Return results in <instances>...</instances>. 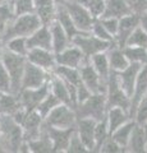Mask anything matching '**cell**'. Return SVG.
<instances>
[{
  "label": "cell",
  "instance_id": "obj_1",
  "mask_svg": "<svg viewBox=\"0 0 147 153\" xmlns=\"http://www.w3.org/2000/svg\"><path fill=\"white\" fill-rule=\"evenodd\" d=\"M25 142L23 128L13 119L12 115L1 114L0 116V144L4 152H18Z\"/></svg>",
  "mask_w": 147,
  "mask_h": 153
},
{
  "label": "cell",
  "instance_id": "obj_2",
  "mask_svg": "<svg viewBox=\"0 0 147 153\" xmlns=\"http://www.w3.org/2000/svg\"><path fill=\"white\" fill-rule=\"evenodd\" d=\"M42 26L41 19L36 13H28L23 16H17L8 26L7 31L3 33L4 41H9L13 37H30Z\"/></svg>",
  "mask_w": 147,
  "mask_h": 153
},
{
  "label": "cell",
  "instance_id": "obj_3",
  "mask_svg": "<svg viewBox=\"0 0 147 153\" xmlns=\"http://www.w3.org/2000/svg\"><path fill=\"white\" fill-rule=\"evenodd\" d=\"M0 60L3 61L4 66L7 68L9 75H10L13 93L18 94L22 88V79L27 64V57L14 54V52L9 51L8 49H4L3 54L0 55Z\"/></svg>",
  "mask_w": 147,
  "mask_h": 153
},
{
  "label": "cell",
  "instance_id": "obj_4",
  "mask_svg": "<svg viewBox=\"0 0 147 153\" xmlns=\"http://www.w3.org/2000/svg\"><path fill=\"white\" fill-rule=\"evenodd\" d=\"M78 119H93L96 121L102 120L107 114L106 94L104 93H92L84 102L77 105L75 107Z\"/></svg>",
  "mask_w": 147,
  "mask_h": 153
},
{
  "label": "cell",
  "instance_id": "obj_5",
  "mask_svg": "<svg viewBox=\"0 0 147 153\" xmlns=\"http://www.w3.org/2000/svg\"><path fill=\"white\" fill-rule=\"evenodd\" d=\"M77 120L78 117L75 108L68 106V105L60 103L45 117V124L54 128L69 129V128H75Z\"/></svg>",
  "mask_w": 147,
  "mask_h": 153
},
{
  "label": "cell",
  "instance_id": "obj_6",
  "mask_svg": "<svg viewBox=\"0 0 147 153\" xmlns=\"http://www.w3.org/2000/svg\"><path fill=\"white\" fill-rule=\"evenodd\" d=\"M106 103H107V110L111 107H123L128 112L131 110V97L122 88L115 71H111L107 80Z\"/></svg>",
  "mask_w": 147,
  "mask_h": 153
},
{
  "label": "cell",
  "instance_id": "obj_7",
  "mask_svg": "<svg viewBox=\"0 0 147 153\" xmlns=\"http://www.w3.org/2000/svg\"><path fill=\"white\" fill-rule=\"evenodd\" d=\"M65 7V9L68 10V13L70 14L73 22L75 23V26L82 32H91L92 26L95 21H96V17L90 12V9L83 5L82 3L77 1V0H68L65 4H63Z\"/></svg>",
  "mask_w": 147,
  "mask_h": 153
},
{
  "label": "cell",
  "instance_id": "obj_8",
  "mask_svg": "<svg viewBox=\"0 0 147 153\" xmlns=\"http://www.w3.org/2000/svg\"><path fill=\"white\" fill-rule=\"evenodd\" d=\"M72 44L75 45L77 47H79L83 54L90 59L91 56L98 54V52L109 51L114 46L115 42L104 41L90 32V33H86V35H81V36L74 37Z\"/></svg>",
  "mask_w": 147,
  "mask_h": 153
},
{
  "label": "cell",
  "instance_id": "obj_9",
  "mask_svg": "<svg viewBox=\"0 0 147 153\" xmlns=\"http://www.w3.org/2000/svg\"><path fill=\"white\" fill-rule=\"evenodd\" d=\"M51 76H53V73H51V71H47V70L42 69L40 66L32 64L27 60L25 74H23V79H22L21 91L42 87V85L46 84L47 82H50Z\"/></svg>",
  "mask_w": 147,
  "mask_h": 153
},
{
  "label": "cell",
  "instance_id": "obj_10",
  "mask_svg": "<svg viewBox=\"0 0 147 153\" xmlns=\"http://www.w3.org/2000/svg\"><path fill=\"white\" fill-rule=\"evenodd\" d=\"M81 71V79L83 84L91 91L92 93H104L106 94L107 91V83L104 80L100 74L96 71V69L92 66L91 61H87L84 65L79 68Z\"/></svg>",
  "mask_w": 147,
  "mask_h": 153
},
{
  "label": "cell",
  "instance_id": "obj_11",
  "mask_svg": "<svg viewBox=\"0 0 147 153\" xmlns=\"http://www.w3.org/2000/svg\"><path fill=\"white\" fill-rule=\"evenodd\" d=\"M56 55V65L69 66V68H81L90 60L82 52V50L75 45H69L67 49L58 52Z\"/></svg>",
  "mask_w": 147,
  "mask_h": 153
},
{
  "label": "cell",
  "instance_id": "obj_12",
  "mask_svg": "<svg viewBox=\"0 0 147 153\" xmlns=\"http://www.w3.org/2000/svg\"><path fill=\"white\" fill-rule=\"evenodd\" d=\"M50 92V82H47L42 87L39 88H30V89H22L18 93V97L21 100L22 106L28 111H34L37 108V106L41 103L47 93Z\"/></svg>",
  "mask_w": 147,
  "mask_h": 153
},
{
  "label": "cell",
  "instance_id": "obj_13",
  "mask_svg": "<svg viewBox=\"0 0 147 153\" xmlns=\"http://www.w3.org/2000/svg\"><path fill=\"white\" fill-rule=\"evenodd\" d=\"M141 23V16L136 13H131L128 16L119 19V31L115 36V45L124 49L127 45V41L129 36L134 32L137 27H140Z\"/></svg>",
  "mask_w": 147,
  "mask_h": 153
},
{
  "label": "cell",
  "instance_id": "obj_14",
  "mask_svg": "<svg viewBox=\"0 0 147 153\" xmlns=\"http://www.w3.org/2000/svg\"><path fill=\"white\" fill-rule=\"evenodd\" d=\"M46 130L49 134L51 142H53V152L60 153V152H68V147L70 139H72L73 133L75 131V128L69 129H61V128H54L46 125Z\"/></svg>",
  "mask_w": 147,
  "mask_h": 153
},
{
  "label": "cell",
  "instance_id": "obj_15",
  "mask_svg": "<svg viewBox=\"0 0 147 153\" xmlns=\"http://www.w3.org/2000/svg\"><path fill=\"white\" fill-rule=\"evenodd\" d=\"M44 126H45V119L39 114V111L37 110L30 111L25 123L22 124L25 140L30 142V140L36 139L37 137H40L42 130H44Z\"/></svg>",
  "mask_w": 147,
  "mask_h": 153
},
{
  "label": "cell",
  "instance_id": "obj_16",
  "mask_svg": "<svg viewBox=\"0 0 147 153\" xmlns=\"http://www.w3.org/2000/svg\"><path fill=\"white\" fill-rule=\"evenodd\" d=\"M27 60L47 71H51V73H53L54 68L56 66V55L51 50L39 49V47L30 49L27 55Z\"/></svg>",
  "mask_w": 147,
  "mask_h": 153
},
{
  "label": "cell",
  "instance_id": "obj_17",
  "mask_svg": "<svg viewBox=\"0 0 147 153\" xmlns=\"http://www.w3.org/2000/svg\"><path fill=\"white\" fill-rule=\"evenodd\" d=\"M143 66L145 65L138 64V63H131L124 70L118 71V73L115 71L122 88L125 91V93L129 96V97H132V94H133L137 78H138V74H140V71Z\"/></svg>",
  "mask_w": 147,
  "mask_h": 153
},
{
  "label": "cell",
  "instance_id": "obj_18",
  "mask_svg": "<svg viewBox=\"0 0 147 153\" xmlns=\"http://www.w3.org/2000/svg\"><path fill=\"white\" fill-rule=\"evenodd\" d=\"M96 120L93 119H78L75 131L79 135L81 140L88 148L90 152H95V128H96Z\"/></svg>",
  "mask_w": 147,
  "mask_h": 153
},
{
  "label": "cell",
  "instance_id": "obj_19",
  "mask_svg": "<svg viewBox=\"0 0 147 153\" xmlns=\"http://www.w3.org/2000/svg\"><path fill=\"white\" fill-rule=\"evenodd\" d=\"M28 47L30 49H45L53 51V36H51L50 26L42 25L36 32H34L30 37H27Z\"/></svg>",
  "mask_w": 147,
  "mask_h": 153
},
{
  "label": "cell",
  "instance_id": "obj_20",
  "mask_svg": "<svg viewBox=\"0 0 147 153\" xmlns=\"http://www.w3.org/2000/svg\"><path fill=\"white\" fill-rule=\"evenodd\" d=\"M147 96V65H145L143 68L141 69L138 78H137V82L134 85V91L133 94L131 97V110H129V115L133 119L134 112L137 106L140 105V102Z\"/></svg>",
  "mask_w": 147,
  "mask_h": 153
},
{
  "label": "cell",
  "instance_id": "obj_21",
  "mask_svg": "<svg viewBox=\"0 0 147 153\" xmlns=\"http://www.w3.org/2000/svg\"><path fill=\"white\" fill-rule=\"evenodd\" d=\"M50 91L56 98L60 101V103L68 105V106L75 108V105L73 102L72 94H70V89L68 87V84L64 82L60 76L53 74L50 79Z\"/></svg>",
  "mask_w": 147,
  "mask_h": 153
},
{
  "label": "cell",
  "instance_id": "obj_22",
  "mask_svg": "<svg viewBox=\"0 0 147 153\" xmlns=\"http://www.w3.org/2000/svg\"><path fill=\"white\" fill-rule=\"evenodd\" d=\"M58 5L54 0H35V13L41 19L42 25L50 26L56 19Z\"/></svg>",
  "mask_w": 147,
  "mask_h": 153
},
{
  "label": "cell",
  "instance_id": "obj_23",
  "mask_svg": "<svg viewBox=\"0 0 147 153\" xmlns=\"http://www.w3.org/2000/svg\"><path fill=\"white\" fill-rule=\"evenodd\" d=\"M60 23V26L64 28V31L67 32V35L69 36V38L73 41L74 37L81 36V35H86V33L90 32H82L79 28L75 26V23L73 22L70 14L68 13V10L65 9L64 5H58V10H56V19Z\"/></svg>",
  "mask_w": 147,
  "mask_h": 153
},
{
  "label": "cell",
  "instance_id": "obj_24",
  "mask_svg": "<svg viewBox=\"0 0 147 153\" xmlns=\"http://www.w3.org/2000/svg\"><path fill=\"white\" fill-rule=\"evenodd\" d=\"M132 10L125 0H105V9L100 18H118L131 14Z\"/></svg>",
  "mask_w": 147,
  "mask_h": 153
},
{
  "label": "cell",
  "instance_id": "obj_25",
  "mask_svg": "<svg viewBox=\"0 0 147 153\" xmlns=\"http://www.w3.org/2000/svg\"><path fill=\"white\" fill-rule=\"evenodd\" d=\"M127 152H133V153L147 152V134L143 125L137 124L134 126L127 147Z\"/></svg>",
  "mask_w": 147,
  "mask_h": 153
},
{
  "label": "cell",
  "instance_id": "obj_26",
  "mask_svg": "<svg viewBox=\"0 0 147 153\" xmlns=\"http://www.w3.org/2000/svg\"><path fill=\"white\" fill-rule=\"evenodd\" d=\"M50 30H51V36H53V51L55 54L63 51L69 45H72V40L69 38L67 32L64 31V28L60 26L58 21H54L51 23Z\"/></svg>",
  "mask_w": 147,
  "mask_h": 153
},
{
  "label": "cell",
  "instance_id": "obj_27",
  "mask_svg": "<svg viewBox=\"0 0 147 153\" xmlns=\"http://www.w3.org/2000/svg\"><path fill=\"white\" fill-rule=\"evenodd\" d=\"M106 119H107L109 131H110V135H111L118 128L122 126L123 124H125L127 121H129L132 117L129 112L123 107H111L107 110Z\"/></svg>",
  "mask_w": 147,
  "mask_h": 153
},
{
  "label": "cell",
  "instance_id": "obj_28",
  "mask_svg": "<svg viewBox=\"0 0 147 153\" xmlns=\"http://www.w3.org/2000/svg\"><path fill=\"white\" fill-rule=\"evenodd\" d=\"M107 56H109V61H110V68L113 71H122L124 70L128 65L131 64L129 59L127 57L124 49L116 46L114 44V46L110 50L107 51Z\"/></svg>",
  "mask_w": 147,
  "mask_h": 153
},
{
  "label": "cell",
  "instance_id": "obj_29",
  "mask_svg": "<svg viewBox=\"0 0 147 153\" xmlns=\"http://www.w3.org/2000/svg\"><path fill=\"white\" fill-rule=\"evenodd\" d=\"M90 61L96 71L100 74L101 78L107 83L109 76L111 74V68H110V61H109V56H107V51L105 52H98V54L93 55L90 57Z\"/></svg>",
  "mask_w": 147,
  "mask_h": 153
},
{
  "label": "cell",
  "instance_id": "obj_30",
  "mask_svg": "<svg viewBox=\"0 0 147 153\" xmlns=\"http://www.w3.org/2000/svg\"><path fill=\"white\" fill-rule=\"evenodd\" d=\"M53 74L60 76L64 82L70 83L78 87V85L82 83V79H81V71L78 68H69V66H63V65H56Z\"/></svg>",
  "mask_w": 147,
  "mask_h": 153
},
{
  "label": "cell",
  "instance_id": "obj_31",
  "mask_svg": "<svg viewBox=\"0 0 147 153\" xmlns=\"http://www.w3.org/2000/svg\"><path fill=\"white\" fill-rule=\"evenodd\" d=\"M30 149L32 153H49L53 152V142H51L49 134H47L46 126H44L41 135L37 137L36 139L28 142Z\"/></svg>",
  "mask_w": 147,
  "mask_h": 153
},
{
  "label": "cell",
  "instance_id": "obj_32",
  "mask_svg": "<svg viewBox=\"0 0 147 153\" xmlns=\"http://www.w3.org/2000/svg\"><path fill=\"white\" fill-rule=\"evenodd\" d=\"M136 125H137L136 120H134V119H131L129 121H127L125 124H123L122 126H119L115 131L111 134V137L118 143H119L123 148H125V151H127L128 143H129V139H131L132 131H133V129H134Z\"/></svg>",
  "mask_w": 147,
  "mask_h": 153
},
{
  "label": "cell",
  "instance_id": "obj_33",
  "mask_svg": "<svg viewBox=\"0 0 147 153\" xmlns=\"http://www.w3.org/2000/svg\"><path fill=\"white\" fill-rule=\"evenodd\" d=\"M16 18L13 8V0L0 3V33H4L7 31L8 26L12 23V21Z\"/></svg>",
  "mask_w": 147,
  "mask_h": 153
},
{
  "label": "cell",
  "instance_id": "obj_34",
  "mask_svg": "<svg viewBox=\"0 0 147 153\" xmlns=\"http://www.w3.org/2000/svg\"><path fill=\"white\" fill-rule=\"evenodd\" d=\"M109 137H110V131H109L107 119L104 117L102 120L96 123V128H95V152H100L101 146Z\"/></svg>",
  "mask_w": 147,
  "mask_h": 153
},
{
  "label": "cell",
  "instance_id": "obj_35",
  "mask_svg": "<svg viewBox=\"0 0 147 153\" xmlns=\"http://www.w3.org/2000/svg\"><path fill=\"white\" fill-rule=\"evenodd\" d=\"M124 52L131 63H138L142 65H147V47L125 46Z\"/></svg>",
  "mask_w": 147,
  "mask_h": 153
},
{
  "label": "cell",
  "instance_id": "obj_36",
  "mask_svg": "<svg viewBox=\"0 0 147 153\" xmlns=\"http://www.w3.org/2000/svg\"><path fill=\"white\" fill-rule=\"evenodd\" d=\"M5 49H8L9 51H12L17 55H22V56L27 57L28 51H30L27 37H13V38H10L9 41L5 42Z\"/></svg>",
  "mask_w": 147,
  "mask_h": 153
},
{
  "label": "cell",
  "instance_id": "obj_37",
  "mask_svg": "<svg viewBox=\"0 0 147 153\" xmlns=\"http://www.w3.org/2000/svg\"><path fill=\"white\" fill-rule=\"evenodd\" d=\"M58 105H60V101L55 97L53 93H51V91H50V92L47 93L46 97L41 101V103L39 105V106H37L36 110L39 111V114L41 115V116L45 119L47 115H49L56 106H58Z\"/></svg>",
  "mask_w": 147,
  "mask_h": 153
},
{
  "label": "cell",
  "instance_id": "obj_38",
  "mask_svg": "<svg viewBox=\"0 0 147 153\" xmlns=\"http://www.w3.org/2000/svg\"><path fill=\"white\" fill-rule=\"evenodd\" d=\"M13 8L16 17L35 13V0H13Z\"/></svg>",
  "mask_w": 147,
  "mask_h": 153
},
{
  "label": "cell",
  "instance_id": "obj_39",
  "mask_svg": "<svg viewBox=\"0 0 147 153\" xmlns=\"http://www.w3.org/2000/svg\"><path fill=\"white\" fill-rule=\"evenodd\" d=\"M125 46H141L147 47V33L142 30V27H137L134 32L129 36Z\"/></svg>",
  "mask_w": 147,
  "mask_h": 153
},
{
  "label": "cell",
  "instance_id": "obj_40",
  "mask_svg": "<svg viewBox=\"0 0 147 153\" xmlns=\"http://www.w3.org/2000/svg\"><path fill=\"white\" fill-rule=\"evenodd\" d=\"M91 33H92V35H95L96 37L101 38V40H104V41L115 42V38H114V36L110 35V33H109V31L106 30L105 27H104V25H102L101 21H100V18H96V21H95L93 26H92Z\"/></svg>",
  "mask_w": 147,
  "mask_h": 153
},
{
  "label": "cell",
  "instance_id": "obj_41",
  "mask_svg": "<svg viewBox=\"0 0 147 153\" xmlns=\"http://www.w3.org/2000/svg\"><path fill=\"white\" fill-rule=\"evenodd\" d=\"M0 91L7 92V93H13L10 75H9L8 70L5 66H4L1 60H0Z\"/></svg>",
  "mask_w": 147,
  "mask_h": 153
},
{
  "label": "cell",
  "instance_id": "obj_42",
  "mask_svg": "<svg viewBox=\"0 0 147 153\" xmlns=\"http://www.w3.org/2000/svg\"><path fill=\"white\" fill-rule=\"evenodd\" d=\"M87 152H90L88 148L81 140L77 131H74L72 135V139H70L69 147H68V153H87Z\"/></svg>",
  "mask_w": 147,
  "mask_h": 153
},
{
  "label": "cell",
  "instance_id": "obj_43",
  "mask_svg": "<svg viewBox=\"0 0 147 153\" xmlns=\"http://www.w3.org/2000/svg\"><path fill=\"white\" fill-rule=\"evenodd\" d=\"M100 152H102V153H120V152H127V151H125V148H123L119 143L110 135L104 142Z\"/></svg>",
  "mask_w": 147,
  "mask_h": 153
},
{
  "label": "cell",
  "instance_id": "obj_44",
  "mask_svg": "<svg viewBox=\"0 0 147 153\" xmlns=\"http://www.w3.org/2000/svg\"><path fill=\"white\" fill-rule=\"evenodd\" d=\"M133 119L140 125H145L147 123V96L140 102L138 106H137Z\"/></svg>",
  "mask_w": 147,
  "mask_h": 153
},
{
  "label": "cell",
  "instance_id": "obj_45",
  "mask_svg": "<svg viewBox=\"0 0 147 153\" xmlns=\"http://www.w3.org/2000/svg\"><path fill=\"white\" fill-rule=\"evenodd\" d=\"M100 21L104 25V27L109 31V33L113 35L114 38H115V36L118 35V31H119V19L118 18H100Z\"/></svg>",
  "mask_w": 147,
  "mask_h": 153
},
{
  "label": "cell",
  "instance_id": "obj_46",
  "mask_svg": "<svg viewBox=\"0 0 147 153\" xmlns=\"http://www.w3.org/2000/svg\"><path fill=\"white\" fill-rule=\"evenodd\" d=\"M125 1L129 5L132 13L140 14V16L147 13V0H125Z\"/></svg>",
  "mask_w": 147,
  "mask_h": 153
},
{
  "label": "cell",
  "instance_id": "obj_47",
  "mask_svg": "<svg viewBox=\"0 0 147 153\" xmlns=\"http://www.w3.org/2000/svg\"><path fill=\"white\" fill-rule=\"evenodd\" d=\"M91 94H92V92H91V91H90V89L86 87V85L83 84V82H82V83H81L78 87H77V105L84 102Z\"/></svg>",
  "mask_w": 147,
  "mask_h": 153
},
{
  "label": "cell",
  "instance_id": "obj_48",
  "mask_svg": "<svg viewBox=\"0 0 147 153\" xmlns=\"http://www.w3.org/2000/svg\"><path fill=\"white\" fill-rule=\"evenodd\" d=\"M140 26L142 27V30H143L147 33V13H143L141 16V23H140Z\"/></svg>",
  "mask_w": 147,
  "mask_h": 153
},
{
  "label": "cell",
  "instance_id": "obj_49",
  "mask_svg": "<svg viewBox=\"0 0 147 153\" xmlns=\"http://www.w3.org/2000/svg\"><path fill=\"white\" fill-rule=\"evenodd\" d=\"M4 49H5V41H4V36H3V33H0V55L3 54Z\"/></svg>",
  "mask_w": 147,
  "mask_h": 153
},
{
  "label": "cell",
  "instance_id": "obj_50",
  "mask_svg": "<svg viewBox=\"0 0 147 153\" xmlns=\"http://www.w3.org/2000/svg\"><path fill=\"white\" fill-rule=\"evenodd\" d=\"M54 1L56 3V5H63V4H65L68 0H54Z\"/></svg>",
  "mask_w": 147,
  "mask_h": 153
},
{
  "label": "cell",
  "instance_id": "obj_51",
  "mask_svg": "<svg viewBox=\"0 0 147 153\" xmlns=\"http://www.w3.org/2000/svg\"><path fill=\"white\" fill-rule=\"evenodd\" d=\"M143 126H145V130H146V134H147V123L145 124V125H143Z\"/></svg>",
  "mask_w": 147,
  "mask_h": 153
},
{
  "label": "cell",
  "instance_id": "obj_52",
  "mask_svg": "<svg viewBox=\"0 0 147 153\" xmlns=\"http://www.w3.org/2000/svg\"><path fill=\"white\" fill-rule=\"evenodd\" d=\"M4 1H8V0H0V3H4Z\"/></svg>",
  "mask_w": 147,
  "mask_h": 153
},
{
  "label": "cell",
  "instance_id": "obj_53",
  "mask_svg": "<svg viewBox=\"0 0 147 153\" xmlns=\"http://www.w3.org/2000/svg\"><path fill=\"white\" fill-rule=\"evenodd\" d=\"M0 116H1V111H0Z\"/></svg>",
  "mask_w": 147,
  "mask_h": 153
}]
</instances>
